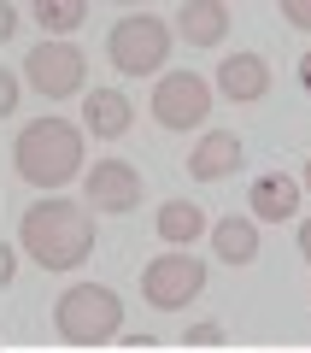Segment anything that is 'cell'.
Masks as SVG:
<instances>
[{
    "mask_svg": "<svg viewBox=\"0 0 311 353\" xmlns=\"http://www.w3.org/2000/svg\"><path fill=\"white\" fill-rule=\"evenodd\" d=\"M106 59L118 65L124 77H147V71H164L171 59V24L153 12H124L106 36Z\"/></svg>",
    "mask_w": 311,
    "mask_h": 353,
    "instance_id": "cell-4",
    "label": "cell"
},
{
    "mask_svg": "<svg viewBox=\"0 0 311 353\" xmlns=\"http://www.w3.org/2000/svg\"><path fill=\"white\" fill-rule=\"evenodd\" d=\"M153 118H159L164 130H194L212 118V88H206V77L194 71H164L159 83H153Z\"/></svg>",
    "mask_w": 311,
    "mask_h": 353,
    "instance_id": "cell-7",
    "label": "cell"
},
{
    "mask_svg": "<svg viewBox=\"0 0 311 353\" xmlns=\"http://www.w3.org/2000/svg\"><path fill=\"white\" fill-rule=\"evenodd\" d=\"M212 248L229 265H253L259 259V224L253 218H224V224H212Z\"/></svg>",
    "mask_w": 311,
    "mask_h": 353,
    "instance_id": "cell-15",
    "label": "cell"
},
{
    "mask_svg": "<svg viewBox=\"0 0 311 353\" xmlns=\"http://www.w3.org/2000/svg\"><path fill=\"white\" fill-rule=\"evenodd\" d=\"M129 118H136V106L118 94V88H94V94H83V124L94 130V136H124L129 130Z\"/></svg>",
    "mask_w": 311,
    "mask_h": 353,
    "instance_id": "cell-13",
    "label": "cell"
},
{
    "mask_svg": "<svg viewBox=\"0 0 311 353\" xmlns=\"http://www.w3.org/2000/svg\"><path fill=\"white\" fill-rule=\"evenodd\" d=\"M12 101H18V83H12V77H0V112H12Z\"/></svg>",
    "mask_w": 311,
    "mask_h": 353,
    "instance_id": "cell-19",
    "label": "cell"
},
{
    "mask_svg": "<svg viewBox=\"0 0 311 353\" xmlns=\"http://www.w3.org/2000/svg\"><path fill=\"white\" fill-rule=\"evenodd\" d=\"M88 18L83 0H36V24L47 30V36H65V30H76Z\"/></svg>",
    "mask_w": 311,
    "mask_h": 353,
    "instance_id": "cell-16",
    "label": "cell"
},
{
    "mask_svg": "<svg viewBox=\"0 0 311 353\" xmlns=\"http://www.w3.org/2000/svg\"><path fill=\"white\" fill-rule=\"evenodd\" d=\"M53 324L71 347H100V341H118L124 336V301L100 283H76V289L59 294L53 306Z\"/></svg>",
    "mask_w": 311,
    "mask_h": 353,
    "instance_id": "cell-3",
    "label": "cell"
},
{
    "mask_svg": "<svg viewBox=\"0 0 311 353\" xmlns=\"http://www.w3.org/2000/svg\"><path fill=\"white\" fill-rule=\"evenodd\" d=\"M18 30V6H0V36H12Z\"/></svg>",
    "mask_w": 311,
    "mask_h": 353,
    "instance_id": "cell-20",
    "label": "cell"
},
{
    "mask_svg": "<svg viewBox=\"0 0 311 353\" xmlns=\"http://www.w3.org/2000/svg\"><path fill=\"white\" fill-rule=\"evenodd\" d=\"M241 165V141L229 136V130H212V136H200V148L188 153V171L200 176V183H217V176H229Z\"/></svg>",
    "mask_w": 311,
    "mask_h": 353,
    "instance_id": "cell-12",
    "label": "cell"
},
{
    "mask_svg": "<svg viewBox=\"0 0 311 353\" xmlns=\"http://www.w3.org/2000/svg\"><path fill=\"white\" fill-rule=\"evenodd\" d=\"M188 341L194 347H217L224 341V324H188Z\"/></svg>",
    "mask_w": 311,
    "mask_h": 353,
    "instance_id": "cell-17",
    "label": "cell"
},
{
    "mask_svg": "<svg viewBox=\"0 0 311 353\" xmlns=\"http://www.w3.org/2000/svg\"><path fill=\"white\" fill-rule=\"evenodd\" d=\"M176 30H182L188 48H217L224 30H229V6H224V0H182Z\"/></svg>",
    "mask_w": 311,
    "mask_h": 353,
    "instance_id": "cell-10",
    "label": "cell"
},
{
    "mask_svg": "<svg viewBox=\"0 0 311 353\" xmlns=\"http://www.w3.org/2000/svg\"><path fill=\"white\" fill-rule=\"evenodd\" d=\"M282 18L299 30H311V0H282Z\"/></svg>",
    "mask_w": 311,
    "mask_h": 353,
    "instance_id": "cell-18",
    "label": "cell"
},
{
    "mask_svg": "<svg viewBox=\"0 0 311 353\" xmlns=\"http://www.w3.org/2000/svg\"><path fill=\"white\" fill-rule=\"evenodd\" d=\"M141 206V171L129 159H94L88 171V212H136Z\"/></svg>",
    "mask_w": 311,
    "mask_h": 353,
    "instance_id": "cell-8",
    "label": "cell"
},
{
    "mask_svg": "<svg viewBox=\"0 0 311 353\" xmlns=\"http://www.w3.org/2000/svg\"><path fill=\"white\" fill-rule=\"evenodd\" d=\"M18 241L41 271H71L94 253V218H88V206L53 194V201H36L18 218Z\"/></svg>",
    "mask_w": 311,
    "mask_h": 353,
    "instance_id": "cell-1",
    "label": "cell"
},
{
    "mask_svg": "<svg viewBox=\"0 0 311 353\" xmlns=\"http://www.w3.org/2000/svg\"><path fill=\"white\" fill-rule=\"evenodd\" d=\"M153 224H159V236L171 241V248H194V241L206 236V212H200L194 201H164Z\"/></svg>",
    "mask_w": 311,
    "mask_h": 353,
    "instance_id": "cell-14",
    "label": "cell"
},
{
    "mask_svg": "<svg viewBox=\"0 0 311 353\" xmlns=\"http://www.w3.org/2000/svg\"><path fill=\"white\" fill-rule=\"evenodd\" d=\"M200 289H206V259H194L188 248L164 253V259H153L147 271H141V294H147V306H164V312L188 306Z\"/></svg>",
    "mask_w": 311,
    "mask_h": 353,
    "instance_id": "cell-6",
    "label": "cell"
},
{
    "mask_svg": "<svg viewBox=\"0 0 311 353\" xmlns=\"http://www.w3.org/2000/svg\"><path fill=\"white\" fill-rule=\"evenodd\" d=\"M247 206H253V218H264V224H282V218L299 212V183L282 176V171H270V176H259V183L247 189Z\"/></svg>",
    "mask_w": 311,
    "mask_h": 353,
    "instance_id": "cell-11",
    "label": "cell"
},
{
    "mask_svg": "<svg viewBox=\"0 0 311 353\" xmlns=\"http://www.w3.org/2000/svg\"><path fill=\"white\" fill-rule=\"evenodd\" d=\"M83 48H71V41H36V48L24 53V77L30 88H36L41 101H71V94H83Z\"/></svg>",
    "mask_w": 311,
    "mask_h": 353,
    "instance_id": "cell-5",
    "label": "cell"
},
{
    "mask_svg": "<svg viewBox=\"0 0 311 353\" xmlns=\"http://www.w3.org/2000/svg\"><path fill=\"white\" fill-rule=\"evenodd\" d=\"M217 88H224V101L253 106V101L270 94V65H264L259 53H229V59L217 65Z\"/></svg>",
    "mask_w": 311,
    "mask_h": 353,
    "instance_id": "cell-9",
    "label": "cell"
},
{
    "mask_svg": "<svg viewBox=\"0 0 311 353\" xmlns=\"http://www.w3.org/2000/svg\"><path fill=\"white\" fill-rule=\"evenodd\" d=\"M299 88L311 94V48H305V59H299Z\"/></svg>",
    "mask_w": 311,
    "mask_h": 353,
    "instance_id": "cell-21",
    "label": "cell"
},
{
    "mask_svg": "<svg viewBox=\"0 0 311 353\" xmlns=\"http://www.w3.org/2000/svg\"><path fill=\"white\" fill-rule=\"evenodd\" d=\"M305 189H311V165H305Z\"/></svg>",
    "mask_w": 311,
    "mask_h": 353,
    "instance_id": "cell-23",
    "label": "cell"
},
{
    "mask_svg": "<svg viewBox=\"0 0 311 353\" xmlns=\"http://www.w3.org/2000/svg\"><path fill=\"white\" fill-rule=\"evenodd\" d=\"M299 253H305V259H311V218H305V224H299Z\"/></svg>",
    "mask_w": 311,
    "mask_h": 353,
    "instance_id": "cell-22",
    "label": "cell"
},
{
    "mask_svg": "<svg viewBox=\"0 0 311 353\" xmlns=\"http://www.w3.org/2000/svg\"><path fill=\"white\" fill-rule=\"evenodd\" d=\"M12 165H18L24 183H36V189H65V183L83 171V130L65 124V118H36V124L18 130Z\"/></svg>",
    "mask_w": 311,
    "mask_h": 353,
    "instance_id": "cell-2",
    "label": "cell"
}]
</instances>
